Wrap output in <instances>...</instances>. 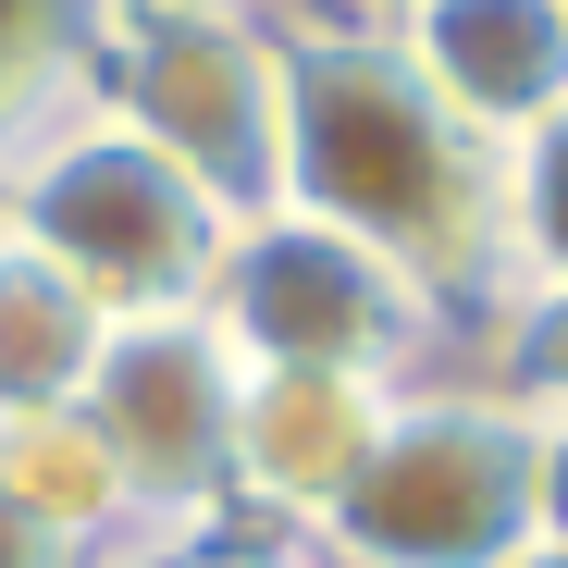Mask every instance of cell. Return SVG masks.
I'll return each instance as SVG.
<instances>
[{"label": "cell", "instance_id": "7a4b0ae2", "mask_svg": "<svg viewBox=\"0 0 568 568\" xmlns=\"http://www.w3.org/2000/svg\"><path fill=\"white\" fill-rule=\"evenodd\" d=\"M0 235L38 247L50 272H74L112 322H185V310H211V272H223L235 223L149 136H124L112 112L74 100L0 161Z\"/></svg>", "mask_w": 568, "mask_h": 568}, {"label": "cell", "instance_id": "4fadbf2b", "mask_svg": "<svg viewBox=\"0 0 568 568\" xmlns=\"http://www.w3.org/2000/svg\"><path fill=\"white\" fill-rule=\"evenodd\" d=\"M531 544L568 556V420H531Z\"/></svg>", "mask_w": 568, "mask_h": 568}, {"label": "cell", "instance_id": "5b68a950", "mask_svg": "<svg viewBox=\"0 0 568 568\" xmlns=\"http://www.w3.org/2000/svg\"><path fill=\"white\" fill-rule=\"evenodd\" d=\"M199 322L235 346V371H346V384H396V396L457 371V322L310 211H247L223 235Z\"/></svg>", "mask_w": 568, "mask_h": 568}, {"label": "cell", "instance_id": "8992f818", "mask_svg": "<svg viewBox=\"0 0 568 568\" xmlns=\"http://www.w3.org/2000/svg\"><path fill=\"white\" fill-rule=\"evenodd\" d=\"M235 346L185 310V322H112L100 371L74 396V433L100 445L112 495L149 544H211L235 531Z\"/></svg>", "mask_w": 568, "mask_h": 568}, {"label": "cell", "instance_id": "3957f363", "mask_svg": "<svg viewBox=\"0 0 568 568\" xmlns=\"http://www.w3.org/2000/svg\"><path fill=\"white\" fill-rule=\"evenodd\" d=\"M507 556H531V420L469 371H433L384 408V445L297 544V568H507Z\"/></svg>", "mask_w": 568, "mask_h": 568}, {"label": "cell", "instance_id": "30bf717a", "mask_svg": "<svg viewBox=\"0 0 568 568\" xmlns=\"http://www.w3.org/2000/svg\"><path fill=\"white\" fill-rule=\"evenodd\" d=\"M457 371L483 396H507L519 420H568V272H519L483 310V334L457 346Z\"/></svg>", "mask_w": 568, "mask_h": 568}, {"label": "cell", "instance_id": "6da1fadb", "mask_svg": "<svg viewBox=\"0 0 568 568\" xmlns=\"http://www.w3.org/2000/svg\"><path fill=\"white\" fill-rule=\"evenodd\" d=\"M284 211H310L384 272H408L457 322V346L519 284V161L469 136L396 62V38L284 62Z\"/></svg>", "mask_w": 568, "mask_h": 568}, {"label": "cell", "instance_id": "9a60e30c", "mask_svg": "<svg viewBox=\"0 0 568 568\" xmlns=\"http://www.w3.org/2000/svg\"><path fill=\"white\" fill-rule=\"evenodd\" d=\"M100 13H199V0H100Z\"/></svg>", "mask_w": 568, "mask_h": 568}, {"label": "cell", "instance_id": "2e32d148", "mask_svg": "<svg viewBox=\"0 0 568 568\" xmlns=\"http://www.w3.org/2000/svg\"><path fill=\"white\" fill-rule=\"evenodd\" d=\"M507 568H568V556H556V544H531V556H507Z\"/></svg>", "mask_w": 568, "mask_h": 568}, {"label": "cell", "instance_id": "277c9868", "mask_svg": "<svg viewBox=\"0 0 568 568\" xmlns=\"http://www.w3.org/2000/svg\"><path fill=\"white\" fill-rule=\"evenodd\" d=\"M87 112L149 136L223 223L284 211V50L235 13H100L87 26Z\"/></svg>", "mask_w": 568, "mask_h": 568}, {"label": "cell", "instance_id": "7c38bea8", "mask_svg": "<svg viewBox=\"0 0 568 568\" xmlns=\"http://www.w3.org/2000/svg\"><path fill=\"white\" fill-rule=\"evenodd\" d=\"M519 272H568V112L519 149Z\"/></svg>", "mask_w": 568, "mask_h": 568}, {"label": "cell", "instance_id": "ba28073f", "mask_svg": "<svg viewBox=\"0 0 568 568\" xmlns=\"http://www.w3.org/2000/svg\"><path fill=\"white\" fill-rule=\"evenodd\" d=\"M396 62L507 161L568 112V0H396Z\"/></svg>", "mask_w": 568, "mask_h": 568}, {"label": "cell", "instance_id": "52a82bcc", "mask_svg": "<svg viewBox=\"0 0 568 568\" xmlns=\"http://www.w3.org/2000/svg\"><path fill=\"white\" fill-rule=\"evenodd\" d=\"M396 384H346V371H247L235 384V531L297 556L334 495L358 483V457L384 445Z\"/></svg>", "mask_w": 568, "mask_h": 568}, {"label": "cell", "instance_id": "9c48e42d", "mask_svg": "<svg viewBox=\"0 0 568 568\" xmlns=\"http://www.w3.org/2000/svg\"><path fill=\"white\" fill-rule=\"evenodd\" d=\"M112 346V310L87 297L74 272H50L38 247L0 235V433H38V420H74L87 371Z\"/></svg>", "mask_w": 568, "mask_h": 568}, {"label": "cell", "instance_id": "5bb4252c", "mask_svg": "<svg viewBox=\"0 0 568 568\" xmlns=\"http://www.w3.org/2000/svg\"><path fill=\"white\" fill-rule=\"evenodd\" d=\"M0 568H100V556H74V544H62L13 483H0Z\"/></svg>", "mask_w": 568, "mask_h": 568}, {"label": "cell", "instance_id": "8fae6325", "mask_svg": "<svg viewBox=\"0 0 568 568\" xmlns=\"http://www.w3.org/2000/svg\"><path fill=\"white\" fill-rule=\"evenodd\" d=\"M87 26L100 0H0V161L87 100Z\"/></svg>", "mask_w": 568, "mask_h": 568}]
</instances>
